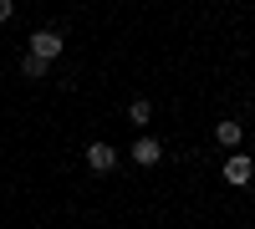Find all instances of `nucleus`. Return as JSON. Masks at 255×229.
<instances>
[{"label":"nucleus","mask_w":255,"mask_h":229,"mask_svg":"<svg viewBox=\"0 0 255 229\" xmlns=\"http://www.w3.org/2000/svg\"><path fill=\"white\" fill-rule=\"evenodd\" d=\"M220 178L230 183V189H245V183L255 178V158L235 148V153H230V158H225V168H220Z\"/></svg>","instance_id":"f257e3e1"},{"label":"nucleus","mask_w":255,"mask_h":229,"mask_svg":"<svg viewBox=\"0 0 255 229\" xmlns=\"http://www.w3.org/2000/svg\"><path fill=\"white\" fill-rule=\"evenodd\" d=\"M26 56H36V61H46V67H51V61L61 56V36H56V31H36L31 46H26Z\"/></svg>","instance_id":"f03ea898"},{"label":"nucleus","mask_w":255,"mask_h":229,"mask_svg":"<svg viewBox=\"0 0 255 229\" xmlns=\"http://www.w3.org/2000/svg\"><path fill=\"white\" fill-rule=\"evenodd\" d=\"M87 168L92 173H113L118 168V148H113V143H92V148H87Z\"/></svg>","instance_id":"7ed1b4c3"},{"label":"nucleus","mask_w":255,"mask_h":229,"mask_svg":"<svg viewBox=\"0 0 255 229\" xmlns=\"http://www.w3.org/2000/svg\"><path fill=\"white\" fill-rule=\"evenodd\" d=\"M158 158H163V143L158 138H138L133 143V163H138V168H153Z\"/></svg>","instance_id":"20e7f679"},{"label":"nucleus","mask_w":255,"mask_h":229,"mask_svg":"<svg viewBox=\"0 0 255 229\" xmlns=\"http://www.w3.org/2000/svg\"><path fill=\"white\" fill-rule=\"evenodd\" d=\"M215 143H220V148H230V153H235L240 148V143H245V128H240V122H220V128H215Z\"/></svg>","instance_id":"39448f33"},{"label":"nucleus","mask_w":255,"mask_h":229,"mask_svg":"<svg viewBox=\"0 0 255 229\" xmlns=\"http://www.w3.org/2000/svg\"><path fill=\"white\" fill-rule=\"evenodd\" d=\"M128 117H133L138 128H143V122H153V102H148V97H138L133 107H128Z\"/></svg>","instance_id":"423d86ee"},{"label":"nucleus","mask_w":255,"mask_h":229,"mask_svg":"<svg viewBox=\"0 0 255 229\" xmlns=\"http://www.w3.org/2000/svg\"><path fill=\"white\" fill-rule=\"evenodd\" d=\"M20 72H26V76H46V61H36V56H20Z\"/></svg>","instance_id":"0eeeda50"},{"label":"nucleus","mask_w":255,"mask_h":229,"mask_svg":"<svg viewBox=\"0 0 255 229\" xmlns=\"http://www.w3.org/2000/svg\"><path fill=\"white\" fill-rule=\"evenodd\" d=\"M15 15V0H0V20H10Z\"/></svg>","instance_id":"6e6552de"}]
</instances>
